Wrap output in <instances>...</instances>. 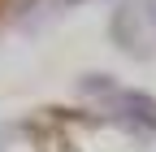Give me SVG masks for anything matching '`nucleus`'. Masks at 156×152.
Segmentation results:
<instances>
[{"mask_svg":"<svg viewBox=\"0 0 156 152\" xmlns=\"http://www.w3.org/2000/svg\"><path fill=\"white\" fill-rule=\"evenodd\" d=\"M83 96H95L100 100V113L108 122H117L130 135H152L156 130V100L147 91H134V87H117L108 74H83L78 83Z\"/></svg>","mask_w":156,"mask_h":152,"instance_id":"f257e3e1","label":"nucleus"},{"mask_svg":"<svg viewBox=\"0 0 156 152\" xmlns=\"http://www.w3.org/2000/svg\"><path fill=\"white\" fill-rule=\"evenodd\" d=\"M113 39L130 56L134 52L147 56L152 44H156V9L147 5V0H126L122 9H117V17H113Z\"/></svg>","mask_w":156,"mask_h":152,"instance_id":"f03ea898","label":"nucleus"},{"mask_svg":"<svg viewBox=\"0 0 156 152\" xmlns=\"http://www.w3.org/2000/svg\"><path fill=\"white\" fill-rule=\"evenodd\" d=\"M61 5H83V0H61Z\"/></svg>","mask_w":156,"mask_h":152,"instance_id":"7ed1b4c3","label":"nucleus"}]
</instances>
